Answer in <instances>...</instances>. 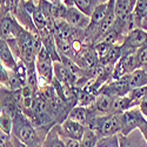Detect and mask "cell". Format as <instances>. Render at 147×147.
<instances>
[{"instance_id": "1", "label": "cell", "mask_w": 147, "mask_h": 147, "mask_svg": "<svg viewBox=\"0 0 147 147\" xmlns=\"http://www.w3.org/2000/svg\"><path fill=\"white\" fill-rule=\"evenodd\" d=\"M28 147H39L41 146L44 138L39 134L30 119L24 114L22 112H19L13 118V128H12V136Z\"/></svg>"}, {"instance_id": "2", "label": "cell", "mask_w": 147, "mask_h": 147, "mask_svg": "<svg viewBox=\"0 0 147 147\" xmlns=\"http://www.w3.org/2000/svg\"><path fill=\"white\" fill-rule=\"evenodd\" d=\"M87 128L93 129L99 138L117 136L121 131V114L96 115Z\"/></svg>"}, {"instance_id": "3", "label": "cell", "mask_w": 147, "mask_h": 147, "mask_svg": "<svg viewBox=\"0 0 147 147\" xmlns=\"http://www.w3.org/2000/svg\"><path fill=\"white\" fill-rule=\"evenodd\" d=\"M35 69H36V74H38V86L45 87L52 84L54 79L53 60L44 46L36 54Z\"/></svg>"}, {"instance_id": "4", "label": "cell", "mask_w": 147, "mask_h": 147, "mask_svg": "<svg viewBox=\"0 0 147 147\" xmlns=\"http://www.w3.org/2000/svg\"><path fill=\"white\" fill-rule=\"evenodd\" d=\"M24 30L25 28L11 12L0 11V39L6 41L16 40Z\"/></svg>"}, {"instance_id": "5", "label": "cell", "mask_w": 147, "mask_h": 147, "mask_svg": "<svg viewBox=\"0 0 147 147\" xmlns=\"http://www.w3.org/2000/svg\"><path fill=\"white\" fill-rule=\"evenodd\" d=\"M144 115L141 113L140 109L133 107L128 111L121 113V131L120 134L122 136H128L132 132H134L139 126L141 125V122L144 121Z\"/></svg>"}, {"instance_id": "6", "label": "cell", "mask_w": 147, "mask_h": 147, "mask_svg": "<svg viewBox=\"0 0 147 147\" xmlns=\"http://www.w3.org/2000/svg\"><path fill=\"white\" fill-rule=\"evenodd\" d=\"M145 44H147V32L141 28L133 30L127 34L122 46H120L121 54L137 52Z\"/></svg>"}, {"instance_id": "7", "label": "cell", "mask_w": 147, "mask_h": 147, "mask_svg": "<svg viewBox=\"0 0 147 147\" xmlns=\"http://www.w3.org/2000/svg\"><path fill=\"white\" fill-rule=\"evenodd\" d=\"M59 134L61 137L65 138H71V139H76L81 141L85 131H86V126L80 124L78 121H74L72 119H65L61 124H57Z\"/></svg>"}, {"instance_id": "8", "label": "cell", "mask_w": 147, "mask_h": 147, "mask_svg": "<svg viewBox=\"0 0 147 147\" xmlns=\"http://www.w3.org/2000/svg\"><path fill=\"white\" fill-rule=\"evenodd\" d=\"M64 20L71 25L73 28H77L80 31H86L91 24V17L86 16L77 7H66Z\"/></svg>"}, {"instance_id": "9", "label": "cell", "mask_w": 147, "mask_h": 147, "mask_svg": "<svg viewBox=\"0 0 147 147\" xmlns=\"http://www.w3.org/2000/svg\"><path fill=\"white\" fill-rule=\"evenodd\" d=\"M113 99H114V96L101 91L95 96V100H94L93 105L91 106L93 112L96 115H107V114H109L111 113V107H112Z\"/></svg>"}, {"instance_id": "10", "label": "cell", "mask_w": 147, "mask_h": 147, "mask_svg": "<svg viewBox=\"0 0 147 147\" xmlns=\"http://www.w3.org/2000/svg\"><path fill=\"white\" fill-rule=\"evenodd\" d=\"M0 61L9 71H14L18 64V59L12 52L8 42L4 39H0Z\"/></svg>"}, {"instance_id": "11", "label": "cell", "mask_w": 147, "mask_h": 147, "mask_svg": "<svg viewBox=\"0 0 147 147\" xmlns=\"http://www.w3.org/2000/svg\"><path fill=\"white\" fill-rule=\"evenodd\" d=\"M115 18L120 22H125L133 12L132 0H115Z\"/></svg>"}, {"instance_id": "12", "label": "cell", "mask_w": 147, "mask_h": 147, "mask_svg": "<svg viewBox=\"0 0 147 147\" xmlns=\"http://www.w3.org/2000/svg\"><path fill=\"white\" fill-rule=\"evenodd\" d=\"M133 107H134V105L127 94L121 95V96H115L113 99L112 107H111V113L109 114H121V113L128 111V109H131Z\"/></svg>"}, {"instance_id": "13", "label": "cell", "mask_w": 147, "mask_h": 147, "mask_svg": "<svg viewBox=\"0 0 147 147\" xmlns=\"http://www.w3.org/2000/svg\"><path fill=\"white\" fill-rule=\"evenodd\" d=\"M147 86V72L138 68L131 74H128V88L134 90L138 87H144Z\"/></svg>"}, {"instance_id": "14", "label": "cell", "mask_w": 147, "mask_h": 147, "mask_svg": "<svg viewBox=\"0 0 147 147\" xmlns=\"http://www.w3.org/2000/svg\"><path fill=\"white\" fill-rule=\"evenodd\" d=\"M41 147H65V142L63 138L60 137L57 125L48 131L41 144Z\"/></svg>"}, {"instance_id": "15", "label": "cell", "mask_w": 147, "mask_h": 147, "mask_svg": "<svg viewBox=\"0 0 147 147\" xmlns=\"http://www.w3.org/2000/svg\"><path fill=\"white\" fill-rule=\"evenodd\" d=\"M74 93H76V100H77L78 106L90 107L93 105V102L95 100V95L92 94L91 92L86 91L85 88H78L77 91H74Z\"/></svg>"}, {"instance_id": "16", "label": "cell", "mask_w": 147, "mask_h": 147, "mask_svg": "<svg viewBox=\"0 0 147 147\" xmlns=\"http://www.w3.org/2000/svg\"><path fill=\"white\" fill-rule=\"evenodd\" d=\"M99 139L100 138L98 137V134L93 129L86 128L84 137H82V139L80 141V146L81 147H96Z\"/></svg>"}, {"instance_id": "17", "label": "cell", "mask_w": 147, "mask_h": 147, "mask_svg": "<svg viewBox=\"0 0 147 147\" xmlns=\"http://www.w3.org/2000/svg\"><path fill=\"white\" fill-rule=\"evenodd\" d=\"M12 128H13V118L8 113H0V132L6 136H12Z\"/></svg>"}, {"instance_id": "18", "label": "cell", "mask_w": 147, "mask_h": 147, "mask_svg": "<svg viewBox=\"0 0 147 147\" xmlns=\"http://www.w3.org/2000/svg\"><path fill=\"white\" fill-rule=\"evenodd\" d=\"M146 9H147V0H137L134 8H133V12H132L137 25H138V22L140 24L142 21L145 13H146Z\"/></svg>"}, {"instance_id": "19", "label": "cell", "mask_w": 147, "mask_h": 147, "mask_svg": "<svg viewBox=\"0 0 147 147\" xmlns=\"http://www.w3.org/2000/svg\"><path fill=\"white\" fill-rule=\"evenodd\" d=\"M73 4H74V7L80 9L82 13H85L88 17L92 16V12L94 9V5L92 0H73Z\"/></svg>"}, {"instance_id": "20", "label": "cell", "mask_w": 147, "mask_h": 147, "mask_svg": "<svg viewBox=\"0 0 147 147\" xmlns=\"http://www.w3.org/2000/svg\"><path fill=\"white\" fill-rule=\"evenodd\" d=\"M147 93V86H144V87H138V88H134V90H131L127 95L129 96V99L132 100L134 107L138 106L141 101V99L145 96V94Z\"/></svg>"}, {"instance_id": "21", "label": "cell", "mask_w": 147, "mask_h": 147, "mask_svg": "<svg viewBox=\"0 0 147 147\" xmlns=\"http://www.w3.org/2000/svg\"><path fill=\"white\" fill-rule=\"evenodd\" d=\"M118 140H119V147H138L139 142L129 138V136H122V134H118Z\"/></svg>"}, {"instance_id": "22", "label": "cell", "mask_w": 147, "mask_h": 147, "mask_svg": "<svg viewBox=\"0 0 147 147\" xmlns=\"http://www.w3.org/2000/svg\"><path fill=\"white\" fill-rule=\"evenodd\" d=\"M8 78H9V69L6 68L1 64V61H0V85H1L3 87H7Z\"/></svg>"}, {"instance_id": "23", "label": "cell", "mask_w": 147, "mask_h": 147, "mask_svg": "<svg viewBox=\"0 0 147 147\" xmlns=\"http://www.w3.org/2000/svg\"><path fill=\"white\" fill-rule=\"evenodd\" d=\"M137 57L140 66H147V44H145L137 51Z\"/></svg>"}, {"instance_id": "24", "label": "cell", "mask_w": 147, "mask_h": 147, "mask_svg": "<svg viewBox=\"0 0 147 147\" xmlns=\"http://www.w3.org/2000/svg\"><path fill=\"white\" fill-rule=\"evenodd\" d=\"M12 144L11 136H6L3 132H0V147H9Z\"/></svg>"}, {"instance_id": "25", "label": "cell", "mask_w": 147, "mask_h": 147, "mask_svg": "<svg viewBox=\"0 0 147 147\" xmlns=\"http://www.w3.org/2000/svg\"><path fill=\"white\" fill-rule=\"evenodd\" d=\"M61 137V136H60ZM65 142V147H81L80 146V141L76 140V139H71V138H65V137H61Z\"/></svg>"}, {"instance_id": "26", "label": "cell", "mask_w": 147, "mask_h": 147, "mask_svg": "<svg viewBox=\"0 0 147 147\" xmlns=\"http://www.w3.org/2000/svg\"><path fill=\"white\" fill-rule=\"evenodd\" d=\"M139 109L141 111L144 117H147V93L145 94V96L142 98L140 104H139Z\"/></svg>"}, {"instance_id": "27", "label": "cell", "mask_w": 147, "mask_h": 147, "mask_svg": "<svg viewBox=\"0 0 147 147\" xmlns=\"http://www.w3.org/2000/svg\"><path fill=\"white\" fill-rule=\"evenodd\" d=\"M11 0H0V11L11 12Z\"/></svg>"}, {"instance_id": "28", "label": "cell", "mask_w": 147, "mask_h": 147, "mask_svg": "<svg viewBox=\"0 0 147 147\" xmlns=\"http://www.w3.org/2000/svg\"><path fill=\"white\" fill-rule=\"evenodd\" d=\"M139 131L141 132L144 139H145V140H146V142H147V120H146V119L141 122V125L139 126Z\"/></svg>"}, {"instance_id": "29", "label": "cell", "mask_w": 147, "mask_h": 147, "mask_svg": "<svg viewBox=\"0 0 147 147\" xmlns=\"http://www.w3.org/2000/svg\"><path fill=\"white\" fill-rule=\"evenodd\" d=\"M12 138V144H13V147H28L27 145H25L24 142H21L20 140H18L14 137H11Z\"/></svg>"}, {"instance_id": "30", "label": "cell", "mask_w": 147, "mask_h": 147, "mask_svg": "<svg viewBox=\"0 0 147 147\" xmlns=\"http://www.w3.org/2000/svg\"><path fill=\"white\" fill-rule=\"evenodd\" d=\"M92 1H93V5H94V7H95L96 5H99V4H100V1H99V0H92ZM102 1H104V3H106V1H108V0H102Z\"/></svg>"}, {"instance_id": "31", "label": "cell", "mask_w": 147, "mask_h": 147, "mask_svg": "<svg viewBox=\"0 0 147 147\" xmlns=\"http://www.w3.org/2000/svg\"><path fill=\"white\" fill-rule=\"evenodd\" d=\"M3 112H4V102L0 99V113H3Z\"/></svg>"}, {"instance_id": "32", "label": "cell", "mask_w": 147, "mask_h": 147, "mask_svg": "<svg viewBox=\"0 0 147 147\" xmlns=\"http://www.w3.org/2000/svg\"><path fill=\"white\" fill-rule=\"evenodd\" d=\"M142 20H147V9H146V13H145V17H144Z\"/></svg>"}, {"instance_id": "33", "label": "cell", "mask_w": 147, "mask_h": 147, "mask_svg": "<svg viewBox=\"0 0 147 147\" xmlns=\"http://www.w3.org/2000/svg\"><path fill=\"white\" fill-rule=\"evenodd\" d=\"M136 1H137V0H132V4H133V7H134V5H136Z\"/></svg>"}, {"instance_id": "34", "label": "cell", "mask_w": 147, "mask_h": 147, "mask_svg": "<svg viewBox=\"0 0 147 147\" xmlns=\"http://www.w3.org/2000/svg\"><path fill=\"white\" fill-rule=\"evenodd\" d=\"M9 147H13V144H11V146Z\"/></svg>"}]
</instances>
